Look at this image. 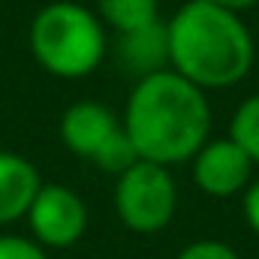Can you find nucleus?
<instances>
[{"label":"nucleus","mask_w":259,"mask_h":259,"mask_svg":"<svg viewBox=\"0 0 259 259\" xmlns=\"http://www.w3.org/2000/svg\"><path fill=\"white\" fill-rule=\"evenodd\" d=\"M244 220L259 235V181H250L244 190Z\"/></svg>","instance_id":"2eb2a0df"},{"label":"nucleus","mask_w":259,"mask_h":259,"mask_svg":"<svg viewBox=\"0 0 259 259\" xmlns=\"http://www.w3.org/2000/svg\"><path fill=\"white\" fill-rule=\"evenodd\" d=\"M169 69L202 91H223L247 78L256 61V36L238 12L208 0H187L166 21Z\"/></svg>","instance_id":"f03ea898"},{"label":"nucleus","mask_w":259,"mask_h":259,"mask_svg":"<svg viewBox=\"0 0 259 259\" xmlns=\"http://www.w3.org/2000/svg\"><path fill=\"white\" fill-rule=\"evenodd\" d=\"M229 139L253 160V166H259V94L247 97L229 121Z\"/></svg>","instance_id":"9b49d317"},{"label":"nucleus","mask_w":259,"mask_h":259,"mask_svg":"<svg viewBox=\"0 0 259 259\" xmlns=\"http://www.w3.org/2000/svg\"><path fill=\"white\" fill-rule=\"evenodd\" d=\"M178 259H241L229 244H223V241H211V238H205V241H193V244H187Z\"/></svg>","instance_id":"4468645a"},{"label":"nucleus","mask_w":259,"mask_h":259,"mask_svg":"<svg viewBox=\"0 0 259 259\" xmlns=\"http://www.w3.org/2000/svg\"><path fill=\"white\" fill-rule=\"evenodd\" d=\"M121 127L142 160L169 169L193 160L211 139V103L202 88L175 69H160L136 81Z\"/></svg>","instance_id":"f257e3e1"},{"label":"nucleus","mask_w":259,"mask_h":259,"mask_svg":"<svg viewBox=\"0 0 259 259\" xmlns=\"http://www.w3.org/2000/svg\"><path fill=\"white\" fill-rule=\"evenodd\" d=\"M97 18L112 30L130 33L160 18V0H97Z\"/></svg>","instance_id":"9d476101"},{"label":"nucleus","mask_w":259,"mask_h":259,"mask_svg":"<svg viewBox=\"0 0 259 259\" xmlns=\"http://www.w3.org/2000/svg\"><path fill=\"white\" fill-rule=\"evenodd\" d=\"M121 61L127 64V69H133L139 78L169 69V36H166V21L157 18L139 30L121 33Z\"/></svg>","instance_id":"1a4fd4ad"},{"label":"nucleus","mask_w":259,"mask_h":259,"mask_svg":"<svg viewBox=\"0 0 259 259\" xmlns=\"http://www.w3.org/2000/svg\"><path fill=\"white\" fill-rule=\"evenodd\" d=\"M39 187V172L27 157L0 151V226L27 217V208Z\"/></svg>","instance_id":"6e6552de"},{"label":"nucleus","mask_w":259,"mask_h":259,"mask_svg":"<svg viewBox=\"0 0 259 259\" xmlns=\"http://www.w3.org/2000/svg\"><path fill=\"white\" fill-rule=\"evenodd\" d=\"M256 46H259V21H256Z\"/></svg>","instance_id":"f3484780"},{"label":"nucleus","mask_w":259,"mask_h":259,"mask_svg":"<svg viewBox=\"0 0 259 259\" xmlns=\"http://www.w3.org/2000/svg\"><path fill=\"white\" fill-rule=\"evenodd\" d=\"M27 223L39 247H72L88 229V208L81 196L64 184H42L27 208Z\"/></svg>","instance_id":"39448f33"},{"label":"nucleus","mask_w":259,"mask_h":259,"mask_svg":"<svg viewBox=\"0 0 259 259\" xmlns=\"http://www.w3.org/2000/svg\"><path fill=\"white\" fill-rule=\"evenodd\" d=\"M30 55L55 78H84L106 58V27L94 9L55 0L30 21Z\"/></svg>","instance_id":"7ed1b4c3"},{"label":"nucleus","mask_w":259,"mask_h":259,"mask_svg":"<svg viewBox=\"0 0 259 259\" xmlns=\"http://www.w3.org/2000/svg\"><path fill=\"white\" fill-rule=\"evenodd\" d=\"M208 3H214V6H223V9H229V12H244V9H253L259 6V0H208Z\"/></svg>","instance_id":"dca6fc26"},{"label":"nucleus","mask_w":259,"mask_h":259,"mask_svg":"<svg viewBox=\"0 0 259 259\" xmlns=\"http://www.w3.org/2000/svg\"><path fill=\"white\" fill-rule=\"evenodd\" d=\"M253 175V160L229 139H208L193 157V181L205 196L229 199L247 190Z\"/></svg>","instance_id":"423d86ee"},{"label":"nucleus","mask_w":259,"mask_h":259,"mask_svg":"<svg viewBox=\"0 0 259 259\" xmlns=\"http://www.w3.org/2000/svg\"><path fill=\"white\" fill-rule=\"evenodd\" d=\"M0 259H49L46 247L21 235H0Z\"/></svg>","instance_id":"ddd939ff"},{"label":"nucleus","mask_w":259,"mask_h":259,"mask_svg":"<svg viewBox=\"0 0 259 259\" xmlns=\"http://www.w3.org/2000/svg\"><path fill=\"white\" fill-rule=\"evenodd\" d=\"M178 208L175 178L166 166L139 160L118 178L115 187V211L130 232L154 235L166 229Z\"/></svg>","instance_id":"20e7f679"},{"label":"nucleus","mask_w":259,"mask_h":259,"mask_svg":"<svg viewBox=\"0 0 259 259\" xmlns=\"http://www.w3.org/2000/svg\"><path fill=\"white\" fill-rule=\"evenodd\" d=\"M142 157H139V151H136V145H133V139L127 136V130L118 127L106 142H103V148L94 154V163H97V169H103V172H109V175H115V178H121L127 169H133L136 163H139Z\"/></svg>","instance_id":"f8f14e48"},{"label":"nucleus","mask_w":259,"mask_h":259,"mask_svg":"<svg viewBox=\"0 0 259 259\" xmlns=\"http://www.w3.org/2000/svg\"><path fill=\"white\" fill-rule=\"evenodd\" d=\"M118 127H121V121L109 106L81 100V103H72L61 118V142L75 157L94 160V154L103 148V142Z\"/></svg>","instance_id":"0eeeda50"}]
</instances>
